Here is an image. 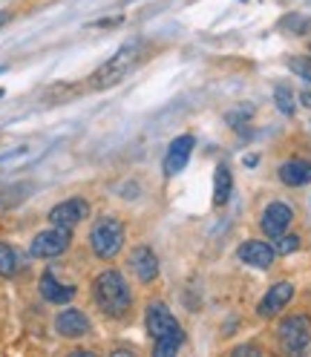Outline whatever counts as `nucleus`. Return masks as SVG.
Here are the masks:
<instances>
[{
    "label": "nucleus",
    "instance_id": "1",
    "mask_svg": "<svg viewBox=\"0 0 311 357\" xmlns=\"http://www.w3.org/2000/svg\"><path fill=\"white\" fill-rule=\"evenodd\" d=\"M147 334L153 337V351L159 357L176 354L185 343V331L170 314V308L165 303H150L147 305Z\"/></svg>",
    "mask_w": 311,
    "mask_h": 357
},
{
    "label": "nucleus",
    "instance_id": "2",
    "mask_svg": "<svg viewBox=\"0 0 311 357\" xmlns=\"http://www.w3.org/2000/svg\"><path fill=\"white\" fill-rule=\"evenodd\" d=\"M93 297L98 303V308L104 311L107 317H124L130 305H132V294H130V285L119 271H104L96 277L93 282Z\"/></svg>",
    "mask_w": 311,
    "mask_h": 357
},
{
    "label": "nucleus",
    "instance_id": "3",
    "mask_svg": "<svg viewBox=\"0 0 311 357\" xmlns=\"http://www.w3.org/2000/svg\"><path fill=\"white\" fill-rule=\"evenodd\" d=\"M139 58H142V43H139V40L124 43V47H121L113 58H109L107 63H101L98 70L93 73V86H96V89H104V86L119 84L121 78L130 75V70L139 63Z\"/></svg>",
    "mask_w": 311,
    "mask_h": 357
},
{
    "label": "nucleus",
    "instance_id": "4",
    "mask_svg": "<svg viewBox=\"0 0 311 357\" xmlns=\"http://www.w3.org/2000/svg\"><path fill=\"white\" fill-rule=\"evenodd\" d=\"M90 245H93L96 257L113 259L124 248V225L119 219H113V216L98 219L93 225V231H90Z\"/></svg>",
    "mask_w": 311,
    "mask_h": 357
},
{
    "label": "nucleus",
    "instance_id": "5",
    "mask_svg": "<svg viewBox=\"0 0 311 357\" xmlns=\"http://www.w3.org/2000/svg\"><path fill=\"white\" fill-rule=\"evenodd\" d=\"M277 337H280V346L288 351V354H300L308 349L311 343V323L308 317L303 314H291V317H285L277 328Z\"/></svg>",
    "mask_w": 311,
    "mask_h": 357
},
{
    "label": "nucleus",
    "instance_id": "6",
    "mask_svg": "<svg viewBox=\"0 0 311 357\" xmlns=\"http://www.w3.org/2000/svg\"><path fill=\"white\" fill-rule=\"evenodd\" d=\"M70 228H58L52 225L50 231H40L35 239H32V257H40V259H52V257H61L66 248H70Z\"/></svg>",
    "mask_w": 311,
    "mask_h": 357
},
{
    "label": "nucleus",
    "instance_id": "7",
    "mask_svg": "<svg viewBox=\"0 0 311 357\" xmlns=\"http://www.w3.org/2000/svg\"><path fill=\"white\" fill-rule=\"evenodd\" d=\"M291 219H294V211H291V208H288L285 202H274V205L265 208V213H262V219H259V228H262L265 236L277 239L280 234L288 231Z\"/></svg>",
    "mask_w": 311,
    "mask_h": 357
},
{
    "label": "nucleus",
    "instance_id": "8",
    "mask_svg": "<svg viewBox=\"0 0 311 357\" xmlns=\"http://www.w3.org/2000/svg\"><path fill=\"white\" fill-rule=\"evenodd\" d=\"M291 297H294V285L288 282V280H282V282H274L271 288H268V294H265L262 300H259V317H274V314H280V311L291 303Z\"/></svg>",
    "mask_w": 311,
    "mask_h": 357
},
{
    "label": "nucleus",
    "instance_id": "9",
    "mask_svg": "<svg viewBox=\"0 0 311 357\" xmlns=\"http://www.w3.org/2000/svg\"><path fill=\"white\" fill-rule=\"evenodd\" d=\"M86 213H90V205H86L84 199H66V202H61L50 211V222L58 228H75Z\"/></svg>",
    "mask_w": 311,
    "mask_h": 357
},
{
    "label": "nucleus",
    "instance_id": "10",
    "mask_svg": "<svg viewBox=\"0 0 311 357\" xmlns=\"http://www.w3.org/2000/svg\"><path fill=\"white\" fill-rule=\"evenodd\" d=\"M236 257L245 262V265H254V268H271L277 251H274V245H268V242L251 239V242H245V245H239Z\"/></svg>",
    "mask_w": 311,
    "mask_h": 357
},
{
    "label": "nucleus",
    "instance_id": "11",
    "mask_svg": "<svg viewBox=\"0 0 311 357\" xmlns=\"http://www.w3.org/2000/svg\"><path fill=\"white\" fill-rule=\"evenodd\" d=\"M55 328H58L61 337H84V334L90 331V320H86L84 311L66 308V311H61V314H58Z\"/></svg>",
    "mask_w": 311,
    "mask_h": 357
},
{
    "label": "nucleus",
    "instance_id": "12",
    "mask_svg": "<svg viewBox=\"0 0 311 357\" xmlns=\"http://www.w3.org/2000/svg\"><path fill=\"white\" fill-rule=\"evenodd\" d=\"M193 144H196L193 136H179V139L170 144V150H167V155H165V173H167V176H176L179 170H185L190 153H193Z\"/></svg>",
    "mask_w": 311,
    "mask_h": 357
},
{
    "label": "nucleus",
    "instance_id": "13",
    "mask_svg": "<svg viewBox=\"0 0 311 357\" xmlns=\"http://www.w3.org/2000/svg\"><path fill=\"white\" fill-rule=\"evenodd\" d=\"M130 268L142 282H153L156 274H159V259H156L150 248H136L130 254Z\"/></svg>",
    "mask_w": 311,
    "mask_h": 357
},
{
    "label": "nucleus",
    "instance_id": "14",
    "mask_svg": "<svg viewBox=\"0 0 311 357\" xmlns=\"http://www.w3.org/2000/svg\"><path fill=\"white\" fill-rule=\"evenodd\" d=\"M40 294L47 303H55V305H66L73 297H75V288L73 285H63L55 274H43L40 277Z\"/></svg>",
    "mask_w": 311,
    "mask_h": 357
},
{
    "label": "nucleus",
    "instance_id": "15",
    "mask_svg": "<svg viewBox=\"0 0 311 357\" xmlns=\"http://www.w3.org/2000/svg\"><path fill=\"white\" fill-rule=\"evenodd\" d=\"M280 178L282 185L288 188H303L311 182V162L305 159H291V162H282L280 165Z\"/></svg>",
    "mask_w": 311,
    "mask_h": 357
},
{
    "label": "nucleus",
    "instance_id": "16",
    "mask_svg": "<svg viewBox=\"0 0 311 357\" xmlns=\"http://www.w3.org/2000/svg\"><path fill=\"white\" fill-rule=\"evenodd\" d=\"M231 188H234V182H231V170L225 167V165H219L216 167V185H213V205H228V199H231Z\"/></svg>",
    "mask_w": 311,
    "mask_h": 357
},
{
    "label": "nucleus",
    "instance_id": "17",
    "mask_svg": "<svg viewBox=\"0 0 311 357\" xmlns=\"http://www.w3.org/2000/svg\"><path fill=\"white\" fill-rule=\"evenodd\" d=\"M17 268H20V257H17V251L12 248V245L0 242V277H12V274H17Z\"/></svg>",
    "mask_w": 311,
    "mask_h": 357
},
{
    "label": "nucleus",
    "instance_id": "18",
    "mask_svg": "<svg viewBox=\"0 0 311 357\" xmlns=\"http://www.w3.org/2000/svg\"><path fill=\"white\" fill-rule=\"evenodd\" d=\"M274 101H277V109L285 116H294V93L288 86H277L274 89Z\"/></svg>",
    "mask_w": 311,
    "mask_h": 357
},
{
    "label": "nucleus",
    "instance_id": "19",
    "mask_svg": "<svg viewBox=\"0 0 311 357\" xmlns=\"http://www.w3.org/2000/svg\"><path fill=\"white\" fill-rule=\"evenodd\" d=\"M297 248H300V236L297 234H280L277 242H274V251L282 254V257L285 254H294Z\"/></svg>",
    "mask_w": 311,
    "mask_h": 357
},
{
    "label": "nucleus",
    "instance_id": "20",
    "mask_svg": "<svg viewBox=\"0 0 311 357\" xmlns=\"http://www.w3.org/2000/svg\"><path fill=\"white\" fill-rule=\"evenodd\" d=\"M288 70L305 81H311V58H291L288 61Z\"/></svg>",
    "mask_w": 311,
    "mask_h": 357
},
{
    "label": "nucleus",
    "instance_id": "21",
    "mask_svg": "<svg viewBox=\"0 0 311 357\" xmlns=\"http://www.w3.org/2000/svg\"><path fill=\"white\" fill-rule=\"evenodd\" d=\"M234 354H259V349L257 346H239V349H234Z\"/></svg>",
    "mask_w": 311,
    "mask_h": 357
},
{
    "label": "nucleus",
    "instance_id": "22",
    "mask_svg": "<svg viewBox=\"0 0 311 357\" xmlns=\"http://www.w3.org/2000/svg\"><path fill=\"white\" fill-rule=\"evenodd\" d=\"M300 101H303L305 107H311V86H308V89H303V96H300Z\"/></svg>",
    "mask_w": 311,
    "mask_h": 357
},
{
    "label": "nucleus",
    "instance_id": "23",
    "mask_svg": "<svg viewBox=\"0 0 311 357\" xmlns=\"http://www.w3.org/2000/svg\"><path fill=\"white\" fill-rule=\"evenodd\" d=\"M9 24V12H0V29H3Z\"/></svg>",
    "mask_w": 311,
    "mask_h": 357
},
{
    "label": "nucleus",
    "instance_id": "24",
    "mask_svg": "<svg viewBox=\"0 0 311 357\" xmlns=\"http://www.w3.org/2000/svg\"><path fill=\"white\" fill-rule=\"evenodd\" d=\"M0 98H3V89H0Z\"/></svg>",
    "mask_w": 311,
    "mask_h": 357
}]
</instances>
